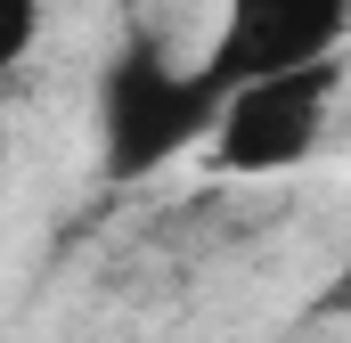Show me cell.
Returning <instances> with one entry per match:
<instances>
[{"label": "cell", "mask_w": 351, "mask_h": 343, "mask_svg": "<svg viewBox=\"0 0 351 343\" xmlns=\"http://www.w3.org/2000/svg\"><path fill=\"white\" fill-rule=\"evenodd\" d=\"M221 123V90L204 74V58H180L164 33L131 25L106 66H98V90H90V131H98V180L114 188H139L156 172L204 156Z\"/></svg>", "instance_id": "obj_1"}, {"label": "cell", "mask_w": 351, "mask_h": 343, "mask_svg": "<svg viewBox=\"0 0 351 343\" xmlns=\"http://www.w3.org/2000/svg\"><path fill=\"white\" fill-rule=\"evenodd\" d=\"M343 58L327 66H302V74H278V82H245L221 98V123L204 139L213 172L229 180H278V172H302L327 147V123L343 106Z\"/></svg>", "instance_id": "obj_2"}, {"label": "cell", "mask_w": 351, "mask_h": 343, "mask_svg": "<svg viewBox=\"0 0 351 343\" xmlns=\"http://www.w3.org/2000/svg\"><path fill=\"white\" fill-rule=\"evenodd\" d=\"M343 41H351V0H221L213 41H204V74L229 98L245 82L327 66V58H343Z\"/></svg>", "instance_id": "obj_3"}, {"label": "cell", "mask_w": 351, "mask_h": 343, "mask_svg": "<svg viewBox=\"0 0 351 343\" xmlns=\"http://www.w3.org/2000/svg\"><path fill=\"white\" fill-rule=\"evenodd\" d=\"M41 49V0H0V82Z\"/></svg>", "instance_id": "obj_4"}, {"label": "cell", "mask_w": 351, "mask_h": 343, "mask_svg": "<svg viewBox=\"0 0 351 343\" xmlns=\"http://www.w3.org/2000/svg\"><path fill=\"white\" fill-rule=\"evenodd\" d=\"M319 319H351V237H343V254H335V270L319 278Z\"/></svg>", "instance_id": "obj_5"}]
</instances>
